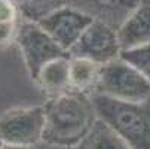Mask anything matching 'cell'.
<instances>
[{
	"instance_id": "obj_1",
	"label": "cell",
	"mask_w": 150,
	"mask_h": 149,
	"mask_svg": "<svg viewBox=\"0 0 150 149\" xmlns=\"http://www.w3.org/2000/svg\"><path fill=\"white\" fill-rule=\"evenodd\" d=\"M43 109V140L54 145L79 146L98 121L92 97L77 91L51 98Z\"/></svg>"
},
{
	"instance_id": "obj_2",
	"label": "cell",
	"mask_w": 150,
	"mask_h": 149,
	"mask_svg": "<svg viewBox=\"0 0 150 149\" xmlns=\"http://www.w3.org/2000/svg\"><path fill=\"white\" fill-rule=\"evenodd\" d=\"M97 115L129 146L150 149V100L143 103L120 101L92 94Z\"/></svg>"
},
{
	"instance_id": "obj_3",
	"label": "cell",
	"mask_w": 150,
	"mask_h": 149,
	"mask_svg": "<svg viewBox=\"0 0 150 149\" xmlns=\"http://www.w3.org/2000/svg\"><path fill=\"white\" fill-rule=\"evenodd\" d=\"M95 94L120 101L143 103L150 100V82L122 58L101 66Z\"/></svg>"
},
{
	"instance_id": "obj_4",
	"label": "cell",
	"mask_w": 150,
	"mask_h": 149,
	"mask_svg": "<svg viewBox=\"0 0 150 149\" xmlns=\"http://www.w3.org/2000/svg\"><path fill=\"white\" fill-rule=\"evenodd\" d=\"M43 106L12 109L0 116V142L8 146L31 148L43 140Z\"/></svg>"
},
{
	"instance_id": "obj_5",
	"label": "cell",
	"mask_w": 150,
	"mask_h": 149,
	"mask_svg": "<svg viewBox=\"0 0 150 149\" xmlns=\"http://www.w3.org/2000/svg\"><path fill=\"white\" fill-rule=\"evenodd\" d=\"M16 42L28 73L34 81L42 67L46 66L48 63L70 57V54L64 51L37 23L21 24L16 34Z\"/></svg>"
},
{
	"instance_id": "obj_6",
	"label": "cell",
	"mask_w": 150,
	"mask_h": 149,
	"mask_svg": "<svg viewBox=\"0 0 150 149\" xmlns=\"http://www.w3.org/2000/svg\"><path fill=\"white\" fill-rule=\"evenodd\" d=\"M120 52L117 31L101 21H92L69 54L71 58H85L104 66L119 58Z\"/></svg>"
},
{
	"instance_id": "obj_7",
	"label": "cell",
	"mask_w": 150,
	"mask_h": 149,
	"mask_svg": "<svg viewBox=\"0 0 150 149\" xmlns=\"http://www.w3.org/2000/svg\"><path fill=\"white\" fill-rule=\"evenodd\" d=\"M92 21L94 19L89 15L83 14L82 11L64 5L37 19V24L64 51L70 52V49L76 45V42L80 39L83 31L91 26Z\"/></svg>"
},
{
	"instance_id": "obj_8",
	"label": "cell",
	"mask_w": 150,
	"mask_h": 149,
	"mask_svg": "<svg viewBox=\"0 0 150 149\" xmlns=\"http://www.w3.org/2000/svg\"><path fill=\"white\" fill-rule=\"evenodd\" d=\"M67 5L89 15L94 21L117 29L126 21L141 0H66Z\"/></svg>"
},
{
	"instance_id": "obj_9",
	"label": "cell",
	"mask_w": 150,
	"mask_h": 149,
	"mask_svg": "<svg viewBox=\"0 0 150 149\" xmlns=\"http://www.w3.org/2000/svg\"><path fill=\"white\" fill-rule=\"evenodd\" d=\"M122 49L150 43V0H141L134 12L117 29Z\"/></svg>"
},
{
	"instance_id": "obj_10",
	"label": "cell",
	"mask_w": 150,
	"mask_h": 149,
	"mask_svg": "<svg viewBox=\"0 0 150 149\" xmlns=\"http://www.w3.org/2000/svg\"><path fill=\"white\" fill-rule=\"evenodd\" d=\"M36 82L51 98L73 91L70 82V57L54 60L43 66L36 78Z\"/></svg>"
},
{
	"instance_id": "obj_11",
	"label": "cell",
	"mask_w": 150,
	"mask_h": 149,
	"mask_svg": "<svg viewBox=\"0 0 150 149\" xmlns=\"http://www.w3.org/2000/svg\"><path fill=\"white\" fill-rule=\"evenodd\" d=\"M101 66L91 60L70 57V82L71 90L92 96L95 94Z\"/></svg>"
},
{
	"instance_id": "obj_12",
	"label": "cell",
	"mask_w": 150,
	"mask_h": 149,
	"mask_svg": "<svg viewBox=\"0 0 150 149\" xmlns=\"http://www.w3.org/2000/svg\"><path fill=\"white\" fill-rule=\"evenodd\" d=\"M80 149H129L109 125L98 118L89 134L79 145Z\"/></svg>"
},
{
	"instance_id": "obj_13",
	"label": "cell",
	"mask_w": 150,
	"mask_h": 149,
	"mask_svg": "<svg viewBox=\"0 0 150 149\" xmlns=\"http://www.w3.org/2000/svg\"><path fill=\"white\" fill-rule=\"evenodd\" d=\"M119 58L137 69L150 82V43L129 49H122Z\"/></svg>"
},
{
	"instance_id": "obj_14",
	"label": "cell",
	"mask_w": 150,
	"mask_h": 149,
	"mask_svg": "<svg viewBox=\"0 0 150 149\" xmlns=\"http://www.w3.org/2000/svg\"><path fill=\"white\" fill-rule=\"evenodd\" d=\"M16 8L13 0H0V23H15Z\"/></svg>"
},
{
	"instance_id": "obj_15",
	"label": "cell",
	"mask_w": 150,
	"mask_h": 149,
	"mask_svg": "<svg viewBox=\"0 0 150 149\" xmlns=\"http://www.w3.org/2000/svg\"><path fill=\"white\" fill-rule=\"evenodd\" d=\"M25 3L27 8H36L37 11H45V8H51L54 6V9L59 8V6H64V5H59L62 0H23Z\"/></svg>"
},
{
	"instance_id": "obj_16",
	"label": "cell",
	"mask_w": 150,
	"mask_h": 149,
	"mask_svg": "<svg viewBox=\"0 0 150 149\" xmlns=\"http://www.w3.org/2000/svg\"><path fill=\"white\" fill-rule=\"evenodd\" d=\"M15 33V23H0V46L8 45Z\"/></svg>"
},
{
	"instance_id": "obj_17",
	"label": "cell",
	"mask_w": 150,
	"mask_h": 149,
	"mask_svg": "<svg viewBox=\"0 0 150 149\" xmlns=\"http://www.w3.org/2000/svg\"><path fill=\"white\" fill-rule=\"evenodd\" d=\"M28 149H80V148L79 146H61V145H54V143L42 140V142L36 143L34 146H31Z\"/></svg>"
},
{
	"instance_id": "obj_18",
	"label": "cell",
	"mask_w": 150,
	"mask_h": 149,
	"mask_svg": "<svg viewBox=\"0 0 150 149\" xmlns=\"http://www.w3.org/2000/svg\"><path fill=\"white\" fill-rule=\"evenodd\" d=\"M2 149H27V148H19V146H8V145H3Z\"/></svg>"
},
{
	"instance_id": "obj_19",
	"label": "cell",
	"mask_w": 150,
	"mask_h": 149,
	"mask_svg": "<svg viewBox=\"0 0 150 149\" xmlns=\"http://www.w3.org/2000/svg\"><path fill=\"white\" fill-rule=\"evenodd\" d=\"M2 146H3V143H2V142H0V149H2Z\"/></svg>"
}]
</instances>
